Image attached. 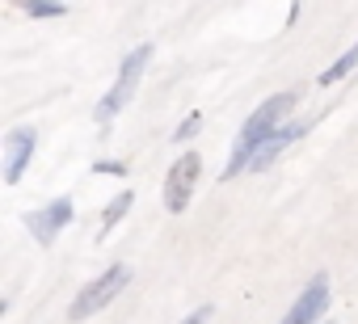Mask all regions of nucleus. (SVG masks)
I'll use <instances>...</instances> for the list:
<instances>
[{"label":"nucleus","mask_w":358,"mask_h":324,"mask_svg":"<svg viewBox=\"0 0 358 324\" xmlns=\"http://www.w3.org/2000/svg\"><path fill=\"white\" fill-rule=\"evenodd\" d=\"M295 101H299V93H295V89H287V93H274L270 101H262V105L249 114V122L241 126V139H236V147H232V160H228V169H224V182H232L236 173H245V169L253 165L257 147H262L274 131H282V126H287L282 118L295 110Z\"/></svg>","instance_id":"1"},{"label":"nucleus","mask_w":358,"mask_h":324,"mask_svg":"<svg viewBox=\"0 0 358 324\" xmlns=\"http://www.w3.org/2000/svg\"><path fill=\"white\" fill-rule=\"evenodd\" d=\"M152 64V43H139L127 59H122V68H118V76H114V89L97 101V110H93V118H97V126L101 131H110V122H114V114L131 101V93L139 89V80H143V68Z\"/></svg>","instance_id":"2"},{"label":"nucleus","mask_w":358,"mask_h":324,"mask_svg":"<svg viewBox=\"0 0 358 324\" xmlns=\"http://www.w3.org/2000/svg\"><path fill=\"white\" fill-rule=\"evenodd\" d=\"M127 282H131V270H127V265H110L101 278H93V282H89V286L72 299L68 320H72V324H80V320L97 316L106 303H114V299H118V290H127Z\"/></svg>","instance_id":"3"},{"label":"nucleus","mask_w":358,"mask_h":324,"mask_svg":"<svg viewBox=\"0 0 358 324\" xmlns=\"http://www.w3.org/2000/svg\"><path fill=\"white\" fill-rule=\"evenodd\" d=\"M199 177H203V156L199 152H182L169 165V177H164V207H169V215H182L190 207V194H194Z\"/></svg>","instance_id":"4"},{"label":"nucleus","mask_w":358,"mask_h":324,"mask_svg":"<svg viewBox=\"0 0 358 324\" xmlns=\"http://www.w3.org/2000/svg\"><path fill=\"white\" fill-rule=\"evenodd\" d=\"M324 307H329V278H324V274H316L278 324H316V320L324 316Z\"/></svg>","instance_id":"5"},{"label":"nucleus","mask_w":358,"mask_h":324,"mask_svg":"<svg viewBox=\"0 0 358 324\" xmlns=\"http://www.w3.org/2000/svg\"><path fill=\"white\" fill-rule=\"evenodd\" d=\"M34 147H38V135H34L30 126H17V131L5 135V182H9V186L22 182L26 165L34 160Z\"/></svg>","instance_id":"6"},{"label":"nucleus","mask_w":358,"mask_h":324,"mask_svg":"<svg viewBox=\"0 0 358 324\" xmlns=\"http://www.w3.org/2000/svg\"><path fill=\"white\" fill-rule=\"evenodd\" d=\"M30 232H34V240L47 249V244H55V236L72 223V198H55V202H47L43 211H34L30 219Z\"/></svg>","instance_id":"7"},{"label":"nucleus","mask_w":358,"mask_h":324,"mask_svg":"<svg viewBox=\"0 0 358 324\" xmlns=\"http://www.w3.org/2000/svg\"><path fill=\"white\" fill-rule=\"evenodd\" d=\"M308 126H312V122H287L282 131H274V135H270V139H266V143L257 147V156H253V165H249V169H253V173H262V169H270V165H274V160H278V152H282L287 143H295V139H299V135H303Z\"/></svg>","instance_id":"8"},{"label":"nucleus","mask_w":358,"mask_h":324,"mask_svg":"<svg viewBox=\"0 0 358 324\" xmlns=\"http://www.w3.org/2000/svg\"><path fill=\"white\" fill-rule=\"evenodd\" d=\"M131 202H135V190H122V194H118V198H114V202L101 211V228H97V240H101V236H110V228H114V223H118V219L131 211Z\"/></svg>","instance_id":"9"},{"label":"nucleus","mask_w":358,"mask_h":324,"mask_svg":"<svg viewBox=\"0 0 358 324\" xmlns=\"http://www.w3.org/2000/svg\"><path fill=\"white\" fill-rule=\"evenodd\" d=\"M354 68H358V43H354V47H350L337 64H329V68L320 72V84H324V89H333V84H337V80H345Z\"/></svg>","instance_id":"10"},{"label":"nucleus","mask_w":358,"mask_h":324,"mask_svg":"<svg viewBox=\"0 0 358 324\" xmlns=\"http://www.w3.org/2000/svg\"><path fill=\"white\" fill-rule=\"evenodd\" d=\"M26 13H30V17H64L68 9H64V5H55V0H30Z\"/></svg>","instance_id":"11"},{"label":"nucleus","mask_w":358,"mask_h":324,"mask_svg":"<svg viewBox=\"0 0 358 324\" xmlns=\"http://www.w3.org/2000/svg\"><path fill=\"white\" fill-rule=\"evenodd\" d=\"M199 126H203V114H190V118H186L182 126H177V131H173V139H190V135H194Z\"/></svg>","instance_id":"12"},{"label":"nucleus","mask_w":358,"mask_h":324,"mask_svg":"<svg viewBox=\"0 0 358 324\" xmlns=\"http://www.w3.org/2000/svg\"><path fill=\"white\" fill-rule=\"evenodd\" d=\"M207 320H211V307L203 303V307H199V311H190V316H186L182 324H207Z\"/></svg>","instance_id":"13"}]
</instances>
